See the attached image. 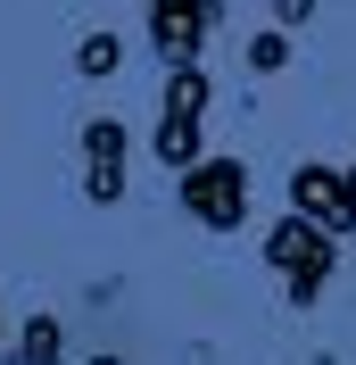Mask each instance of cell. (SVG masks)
I'll return each instance as SVG.
<instances>
[{
    "mask_svg": "<svg viewBox=\"0 0 356 365\" xmlns=\"http://www.w3.org/2000/svg\"><path fill=\"white\" fill-rule=\"evenodd\" d=\"M182 207L199 216V225H216V232H232L248 216V175L232 158H191L182 166Z\"/></svg>",
    "mask_w": 356,
    "mask_h": 365,
    "instance_id": "obj_1",
    "label": "cell"
},
{
    "mask_svg": "<svg viewBox=\"0 0 356 365\" xmlns=\"http://www.w3.org/2000/svg\"><path fill=\"white\" fill-rule=\"evenodd\" d=\"M199 116H207V75H199V58H191V67L166 75V125H157V158L174 166V175L199 158Z\"/></svg>",
    "mask_w": 356,
    "mask_h": 365,
    "instance_id": "obj_2",
    "label": "cell"
},
{
    "mask_svg": "<svg viewBox=\"0 0 356 365\" xmlns=\"http://www.w3.org/2000/svg\"><path fill=\"white\" fill-rule=\"evenodd\" d=\"M125 158H133L125 125H116V116H91V125H83V191H91L100 207L125 200Z\"/></svg>",
    "mask_w": 356,
    "mask_h": 365,
    "instance_id": "obj_3",
    "label": "cell"
},
{
    "mask_svg": "<svg viewBox=\"0 0 356 365\" xmlns=\"http://www.w3.org/2000/svg\"><path fill=\"white\" fill-rule=\"evenodd\" d=\"M207 0H150V34H157V50H166V67H191L199 58V42H207Z\"/></svg>",
    "mask_w": 356,
    "mask_h": 365,
    "instance_id": "obj_4",
    "label": "cell"
},
{
    "mask_svg": "<svg viewBox=\"0 0 356 365\" xmlns=\"http://www.w3.org/2000/svg\"><path fill=\"white\" fill-rule=\"evenodd\" d=\"M9 365H58V316H33V324H25Z\"/></svg>",
    "mask_w": 356,
    "mask_h": 365,
    "instance_id": "obj_5",
    "label": "cell"
},
{
    "mask_svg": "<svg viewBox=\"0 0 356 365\" xmlns=\"http://www.w3.org/2000/svg\"><path fill=\"white\" fill-rule=\"evenodd\" d=\"M116 58H125V50H116V34H83V50H75V67H83L91 83H100V75H116Z\"/></svg>",
    "mask_w": 356,
    "mask_h": 365,
    "instance_id": "obj_6",
    "label": "cell"
},
{
    "mask_svg": "<svg viewBox=\"0 0 356 365\" xmlns=\"http://www.w3.org/2000/svg\"><path fill=\"white\" fill-rule=\"evenodd\" d=\"M282 58H290V42H282V34H266V42H248V67H282Z\"/></svg>",
    "mask_w": 356,
    "mask_h": 365,
    "instance_id": "obj_7",
    "label": "cell"
},
{
    "mask_svg": "<svg viewBox=\"0 0 356 365\" xmlns=\"http://www.w3.org/2000/svg\"><path fill=\"white\" fill-rule=\"evenodd\" d=\"M91 365H116V357H91Z\"/></svg>",
    "mask_w": 356,
    "mask_h": 365,
    "instance_id": "obj_8",
    "label": "cell"
}]
</instances>
